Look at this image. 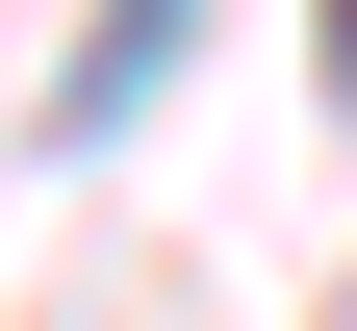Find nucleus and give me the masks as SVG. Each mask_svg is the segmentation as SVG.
Here are the masks:
<instances>
[{
	"mask_svg": "<svg viewBox=\"0 0 357 331\" xmlns=\"http://www.w3.org/2000/svg\"><path fill=\"white\" fill-rule=\"evenodd\" d=\"M178 26H204V0H102V26H77V77H52V128H128L178 77Z\"/></svg>",
	"mask_w": 357,
	"mask_h": 331,
	"instance_id": "obj_1",
	"label": "nucleus"
},
{
	"mask_svg": "<svg viewBox=\"0 0 357 331\" xmlns=\"http://www.w3.org/2000/svg\"><path fill=\"white\" fill-rule=\"evenodd\" d=\"M306 52H332V102H357V0H306Z\"/></svg>",
	"mask_w": 357,
	"mask_h": 331,
	"instance_id": "obj_2",
	"label": "nucleus"
}]
</instances>
